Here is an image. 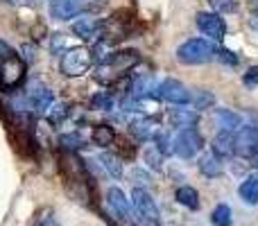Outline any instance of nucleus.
I'll list each match as a JSON object with an SVG mask.
<instances>
[{"mask_svg":"<svg viewBox=\"0 0 258 226\" xmlns=\"http://www.w3.org/2000/svg\"><path fill=\"white\" fill-rule=\"evenodd\" d=\"M116 138H118V133H116V129L111 127V124H95L93 127V131H91V140H93V145H98V147H109V145H113L116 142Z\"/></svg>","mask_w":258,"mask_h":226,"instance_id":"17","label":"nucleus"},{"mask_svg":"<svg viewBox=\"0 0 258 226\" xmlns=\"http://www.w3.org/2000/svg\"><path fill=\"white\" fill-rule=\"evenodd\" d=\"M206 3L215 9V14H233L238 9L236 0H206Z\"/></svg>","mask_w":258,"mask_h":226,"instance_id":"30","label":"nucleus"},{"mask_svg":"<svg viewBox=\"0 0 258 226\" xmlns=\"http://www.w3.org/2000/svg\"><path fill=\"white\" fill-rule=\"evenodd\" d=\"M200 115L197 111H190V109H170L168 111V122L172 127H181V129H195Z\"/></svg>","mask_w":258,"mask_h":226,"instance_id":"13","label":"nucleus"},{"mask_svg":"<svg viewBox=\"0 0 258 226\" xmlns=\"http://www.w3.org/2000/svg\"><path fill=\"white\" fill-rule=\"evenodd\" d=\"M256 3H258V0H256Z\"/></svg>","mask_w":258,"mask_h":226,"instance_id":"39","label":"nucleus"},{"mask_svg":"<svg viewBox=\"0 0 258 226\" xmlns=\"http://www.w3.org/2000/svg\"><path fill=\"white\" fill-rule=\"evenodd\" d=\"M73 34L80 36V39L89 41L95 36V32H98V27H95V21H91V18H80L77 23H73Z\"/></svg>","mask_w":258,"mask_h":226,"instance_id":"24","label":"nucleus"},{"mask_svg":"<svg viewBox=\"0 0 258 226\" xmlns=\"http://www.w3.org/2000/svg\"><path fill=\"white\" fill-rule=\"evenodd\" d=\"M161 100H165L170 104H177V107H186V104H190V91L179 80L168 77V80L161 82Z\"/></svg>","mask_w":258,"mask_h":226,"instance_id":"8","label":"nucleus"},{"mask_svg":"<svg viewBox=\"0 0 258 226\" xmlns=\"http://www.w3.org/2000/svg\"><path fill=\"white\" fill-rule=\"evenodd\" d=\"M174 199H177V204H181L183 208H190V210L200 208V192L192 186H179L177 190H174Z\"/></svg>","mask_w":258,"mask_h":226,"instance_id":"18","label":"nucleus"},{"mask_svg":"<svg viewBox=\"0 0 258 226\" xmlns=\"http://www.w3.org/2000/svg\"><path fill=\"white\" fill-rule=\"evenodd\" d=\"M215 59H218L220 63H224V66H238V61H240V59L236 57V52H231V50H227V48L215 50Z\"/></svg>","mask_w":258,"mask_h":226,"instance_id":"31","label":"nucleus"},{"mask_svg":"<svg viewBox=\"0 0 258 226\" xmlns=\"http://www.w3.org/2000/svg\"><path fill=\"white\" fill-rule=\"evenodd\" d=\"M141 61L136 50H118V52H109L100 59L95 80L102 84H116L125 72L132 70L136 63Z\"/></svg>","mask_w":258,"mask_h":226,"instance_id":"1","label":"nucleus"},{"mask_svg":"<svg viewBox=\"0 0 258 226\" xmlns=\"http://www.w3.org/2000/svg\"><path fill=\"white\" fill-rule=\"evenodd\" d=\"M215 124L220 127V131L233 133L242 127V118L238 113L229 111V109H218V111H215Z\"/></svg>","mask_w":258,"mask_h":226,"instance_id":"15","label":"nucleus"},{"mask_svg":"<svg viewBox=\"0 0 258 226\" xmlns=\"http://www.w3.org/2000/svg\"><path fill=\"white\" fill-rule=\"evenodd\" d=\"M129 133H132L138 142L152 138V133H154V122H152V118H147V115H136V118L129 122Z\"/></svg>","mask_w":258,"mask_h":226,"instance_id":"14","label":"nucleus"},{"mask_svg":"<svg viewBox=\"0 0 258 226\" xmlns=\"http://www.w3.org/2000/svg\"><path fill=\"white\" fill-rule=\"evenodd\" d=\"M12 54H14V50L9 48L5 41H0V61H3V59H7V57H12Z\"/></svg>","mask_w":258,"mask_h":226,"instance_id":"35","label":"nucleus"},{"mask_svg":"<svg viewBox=\"0 0 258 226\" xmlns=\"http://www.w3.org/2000/svg\"><path fill=\"white\" fill-rule=\"evenodd\" d=\"M27 91H30V93H27V102H30V107L34 109V111H39V113L50 111V107H52V102H54V93L48 86L36 84L34 89H27Z\"/></svg>","mask_w":258,"mask_h":226,"instance_id":"9","label":"nucleus"},{"mask_svg":"<svg viewBox=\"0 0 258 226\" xmlns=\"http://www.w3.org/2000/svg\"><path fill=\"white\" fill-rule=\"evenodd\" d=\"M84 136L80 131H68V133H61L59 136V147L63 149V154H75L84 147Z\"/></svg>","mask_w":258,"mask_h":226,"instance_id":"21","label":"nucleus"},{"mask_svg":"<svg viewBox=\"0 0 258 226\" xmlns=\"http://www.w3.org/2000/svg\"><path fill=\"white\" fill-rule=\"evenodd\" d=\"M5 3H7V5H18L21 0H5Z\"/></svg>","mask_w":258,"mask_h":226,"instance_id":"38","label":"nucleus"},{"mask_svg":"<svg viewBox=\"0 0 258 226\" xmlns=\"http://www.w3.org/2000/svg\"><path fill=\"white\" fill-rule=\"evenodd\" d=\"M48 12L54 21H71L82 12V5L77 0H50Z\"/></svg>","mask_w":258,"mask_h":226,"instance_id":"11","label":"nucleus"},{"mask_svg":"<svg viewBox=\"0 0 258 226\" xmlns=\"http://www.w3.org/2000/svg\"><path fill=\"white\" fill-rule=\"evenodd\" d=\"M249 27H251L254 32H258V12H254V14L249 16Z\"/></svg>","mask_w":258,"mask_h":226,"instance_id":"37","label":"nucleus"},{"mask_svg":"<svg viewBox=\"0 0 258 226\" xmlns=\"http://www.w3.org/2000/svg\"><path fill=\"white\" fill-rule=\"evenodd\" d=\"M132 201L134 206H136L138 215H141L143 219H147V222H159V206H156L154 197L147 192V188H134L132 192Z\"/></svg>","mask_w":258,"mask_h":226,"instance_id":"7","label":"nucleus"},{"mask_svg":"<svg viewBox=\"0 0 258 226\" xmlns=\"http://www.w3.org/2000/svg\"><path fill=\"white\" fill-rule=\"evenodd\" d=\"M197 168H200L202 177H209V179H218L224 170L220 159H215L213 154H202L200 161H197Z\"/></svg>","mask_w":258,"mask_h":226,"instance_id":"19","label":"nucleus"},{"mask_svg":"<svg viewBox=\"0 0 258 226\" xmlns=\"http://www.w3.org/2000/svg\"><path fill=\"white\" fill-rule=\"evenodd\" d=\"M93 63V54H91L89 48H68L66 52H61V59H59V70L66 77H82Z\"/></svg>","mask_w":258,"mask_h":226,"instance_id":"3","label":"nucleus"},{"mask_svg":"<svg viewBox=\"0 0 258 226\" xmlns=\"http://www.w3.org/2000/svg\"><path fill=\"white\" fill-rule=\"evenodd\" d=\"M197 27H200L202 34L209 36V41H222L227 36V23L220 14L215 12H200L195 18Z\"/></svg>","mask_w":258,"mask_h":226,"instance_id":"6","label":"nucleus"},{"mask_svg":"<svg viewBox=\"0 0 258 226\" xmlns=\"http://www.w3.org/2000/svg\"><path fill=\"white\" fill-rule=\"evenodd\" d=\"M25 82V61L16 52L0 61V89L5 93H14Z\"/></svg>","mask_w":258,"mask_h":226,"instance_id":"4","label":"nucleus"},{"mask_svg":"<svg viewBox=\"0 0 258 226\" xmlns=\"http://www.w3.org/2000/svg\"><path fill=\"white\" fill-rule=\"evenodd\" d=\"M211 154L220 161L231 159V156L236 154V138H233V133L220 131L218 136L213 138V142H211Z\"/></svg>","mask_w":258,"mask_h":226,"instance_id":"12","label":"nucleus"},{"mask_svg":"<svg viewBox=\"0 0 258 226\" xmlns=\"http://www.w3.org/2000/svg\"><path fill=\"white\" fill-rule=\"evenodd\" d=\"M23 54H25V57H23V61H27V63H32V61H34V59H36V50H34V43H25V45H23Z\"/></svg>","mask_w":258,"mask_h":226,"instance_id":"34","label":"nucleus"},{"mask_svg":"<svg viewBox=\"0 0 258 226\" xmlns=\"http://www.w3.org/2000/svg\"><path fill=\"white\" fill-rule=\"evenodd\" d=\"M152 140H154V149L161 156H170L172 154V138L168 136V131H154L152 133Z\"/></svg>","mask_w":258,"mask_h":226,"instance_id":"26","label":"nucleus"},{"mask_svg":"<svg viewBox=\"0 0 258 226\" xmlns=\"http://www.w3.org/2000/svg\"><path fill=\"white\" fill-rule=\"evenodd\" d=\"M118 142V149H120V159H136V152H138V145L136 142H129L125 138H116Z\"/></svg>","mask_w":258,"mask_h":226,"instance_id":"29","label":"nucleus"},{"mask_svg":"<svg viewBox=\"0 0 258 226\" xmlns=\"http://www.w3.org/2000/svg\"><path fill=\"white\" fill-rule=\"evenodd\" d=\"M132 181H134V188H145V186H150V174L141 168H134L132 170Z\"/></svg>","mask_w":258,"mask_h":226,"instance_id":"32","label":"nucleus"},{"mask_svg":"<svg viewBox=\"0 0 258 226\" xmlns=\"http://www.w3.org/2000/svg\"><path fill=\"white\" fill-rule=\"evenodd\" d=\"M190 102L195 107V111H204V109L215 104V95L209 89H195V93L190 95Z\"/></svg>","mask_w":258,"mask_h":226,"instance_id":"23","label":"nucleus"},{"mask_svg":"<svg viewBox=\"0 0 258 226\" xmlns=\"http://www.w3.org/2000/svg\"><path fill=\"white\" fill-rule=\"evenodd\" d=\"M204 149V138L200 136L197 129H181L177 133V138L172 140V152L179 156V159H195L200 152Z\"/></svg>","mask_w":258,"mask_h":226,"instance_id":"5","label":"nucleus"},{"mask_svg":"<svg viewBox=\"0 0 258 226\" xmlns=\"http://www.w3.org/2000/svg\"><path fill=\"white\" fill-rule=\"evenodd\" d=\"M238 195H240V199L245 204H249V206L258 204V172L242 179L240 188H238Z\"/></svg>","mask_w":258,"mask_h":226,"instance_id":"16","label":"nucleus"},{"mask_svg":"<svg viewBox=\"0 0 258 226\" xmlns=\"http://www.w3.org/2000/svg\"><path fill=\"white\" fill-rule=\"evenodd\" d=\"M215 45L209 39H188L177 48V61L183 66H202L215 59Z\"/></svg>","mask_w":258,"mask_h":226,"instance_id":"2","label":"nucleus"},{"mask_svg":"<svg viewBox=\"0 0 258 226\" xmlns=\"http://www.w3.org/2000/svg\"><path fill=\"white\" fill-rule=\"evenodd\" d=\"M61 41H63L61 34H54V36H52V52H54V54L59 52V45H61Z\"/></svg>","mask_w":258,"mask_h":226,"instance_id":"36","label":"nucleus"},{"mask_svg":"<svg viewBox=\"0 0 258 226\" xmlns=\"http://www.w3.org/2000/svg\"><path fill=\"white\" fill-rule=\"evenodd\" d=\"M116 107V98L109 91H98V93L91 98V109H98V111H111Z\"/></svg>","mask_w":258,"mask_h":226,"instance_id":"25","label":"nucleus"},{"mask_svg":"<svg viewBox=\"0 0 258 226\" xmlns=\"http://www.w3.org/2000/svg\"><path fill=\"white\" fill-rule=\"evenodd\" d=\"M107 204H109V208L113 210L116 217H120V219L132 217V206H129V199L118 186H111L107 190Z\"/></svg>","mask_w":258,"mask_h":226,"instance_id":"10","label":"nucleus"},{"mask_svg":"<svg viewBox=\"0 0 258 226\" xmlns=\"http://www.w3.org/2000/svg\"><path fill=\"white\" fill-rule=\"evenodd\" d=\"M68 113H71V104H57V107H50L48 122L52 124V127H61L63 120L68 118Z\"/></svg>","mask_w":258,"mask_h":226,"instance_id":"27","label":"nucleus"},{"mask_svg":"<svg viewBox=\"0 0 258 226\" xmlns=\"http://www.w3.org/2000/svg\"><path fill=\"white\" fill-rule=\"evenodd\" d=\"M100 163H102V168L107 170V174L111 179H120L122 177V159L118 154H111V152H102L100 154Z\"/></svg>","mask_w":258,"mask_h":226,"instance_id":"20","label":"nucleus"},{"mask_svg":"<svg viewBox=\"0 0 258 226\" xmlns=\"http://www.w3.org/2000/svg\"><path fill=\"white\" fill-rule=\"evenodd\" d=\"M211 224L213 226H231L233 224V210L229 204H218L211 213Z\"/></svg>","mask_w":258,"mask_h":226,"instance_id":"22","label":"nucleus"},{"mask_svg":"<svg viewBox=\"0 0 258 226\" xmlns=\"http://www.w3.org/2000/svg\"><path fill=\"white\" fill-rule=\"evenodd\" d=\"M242 84H245V89H256L258 86V66L247 68L245 75H242Z\"/></svg>","mask_w":258,"mask_h":226,"instance_id":"33","label":"nucleus"},{"mask_svg":"<svg viewBox=\"0 0 258 226\" xmlns=\"http://www.w3.org/2000/svg\"><path fill=\"white\" fill-rule=\"evenodd\" d=\"M145 163L150 170H154V172H161L163 170V156L159 154V152L154 149V147H150V149H145Z\"/></svg>","mask_w":258,"mask_h":226,"instance_id":"28","label":"nucleus"}]
</instances>
